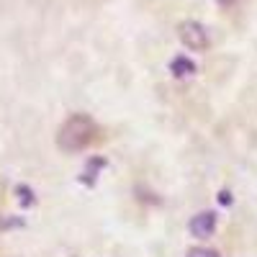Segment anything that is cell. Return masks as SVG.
Listing matches in <instances>:
<instances>
[{"instance_id":"5","label":"cell","mask_w":257,"mask_h":257,"mask_svg":"<svg viewBox=\"0 0 257 257\" xmlns=\"http://www.w3.org/2000/svg\"><path fill=\"white\" fill-rule=\"evenodd\" d=\"M188 257H219L216 249H208V247H193L188 252Z\"/></svg>"},{"instance_id":"1","label":"cell","mask_w":257,"mask_h":257,"mask_svg":"<svg viewBox=\"0 0 257 257\" xmlns=\"http://www.w3.org/2000/svg\"><path fill=\"white\" fill-rule=\"evenodd\" d=\"M95 137H98L95 121L85 113H75L59 126L57 147L64 149V152H80V149H88L95 142Z\"/></svg>"},{"instance_id":"2","label":"cell","mask_w":257,"mask_h":257,"mask_svg":"<svg viewBox=\"0 0 257 257\" xmlns=\"http://www.w3.org/2000/svg\"><path fill=\"white\" fill-rule=\"evenodd\" d=\"M178 36H180V41L190 52L208 49V31L198 24V21H185V24H180L178 26Z\"/></svg>"},{"instance_id":"3","label":"cell","mask_w":257,"mask_h":257,"mask_svg":"<svg viewBox=\"0 0 257 257\" xmlns=\"http://www.w3.org/2000/svg\"><path fill=\"white\" fill-rule=\"evenodd\" d=\"M188 229H190V234H193V237H198V239H206V237H211V234L216 231V216H213L211 211L196 213V216L190 219Z\"/></svg>"},{"instance_id":"4","label":"cell","mask_w":257,"mask_h":257,"mask_svg":"<svg viewBox=\"0 0 257 257\" xmlns=\"http://www.w3.org/2000/svg\"><path fill=\"white\" fill-rule=\"evenodd\" d=\"M173 72L178 77H188V75L196 72V64H193L190 59H185V57H175L173 59Z\"/></svg>"},{"instance_id":"6","label":"cell","mask_w":257,"mask_h":257,"mask_svg":"<svg viewBox=\"0 0 257 257\" xmlns=\"http://www.w3.org/2000/svg\"><path fill=\"white\" fill-rule=\"evenodd\" d=\"M219 3H221V6H234L237 0H219Z\"/></svg>"}]
</instances>
